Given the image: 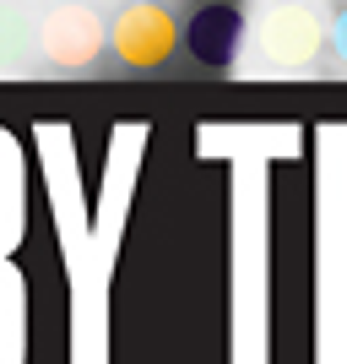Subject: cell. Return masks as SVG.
<instances>
[{"label": "cell", "mask_w": 347, "mask_h": 364, "mask_svg": "<svg viewBox=\"0 0 347 364\" xmlns=\"http://www.w3.org/2000/svg\"><path fill=\"white\" fill-rule=\"evenodd\" d=\"M184 49H190L196 65H206V71H228L244 49V11L233 0H206V6H196L190 22H184Z\"/></svg>", "instance_id": "cell-4"}, {"label": "cell", "mask_w": 347, "mask_h": 364, "mask_svg": "<svg viewBox=\"0 0 347 364\" xmlns=\"http://www.w3.org/2000/svg\"><path fill=\"white\" fill-rule=\"evenodd\" d=\"M326 33H331V49H336V55L347 60V0H342V11H336V22H331Z\"/></svg>", "instance_id": "cell-6"}, {"label": "cell", "mask_w": 347, "mask_h": 364, "mask_svg": "<svg viewBox=\"0 0 347 364\" xmlns=\"http://www.w3.org/2000/svg\"><path fill=\"white\" fill-rule=\"evenodd\" d=\"M104 44H109V22L92 11V6H82V0L55 6V11L44 16V28H38L44 60L60 65V71H82V65H92L98 55H104Z\"/></svg>", "instance_id": "cell-3"}, {"label": "cell", "mask_w": 347, "mask_h": 364, "mask_svg": "<svg viewBox=\"0 0 347 364\" xmlns=\"http://www.w3.org/2000/svg\"><path fill=\"white\" fill-rule=\"evenodd\" d=\"M180 44V28H174V16L158 6V0H136V6H125L114 22H109V49L120 55V65L131 71H158V65L174 55Z\"/></svg>", "instance_id": "cell-1"}, {"label": "cell", "mask_w": 347, "mask_h": 364, "mask_svg": "<svg viewBox=\"0 0 347 364\" xmlns=\"http://www.w3.org/2000/svg\"><path fill=\"white\" fill-rule=\"evenodd\" d=\"M22 55H28V22L11 6H0V71L22 65Z\"/></svg>", "instance_id": "cell-5"}, {"label": "cell", "mask_w": 347, "mask_h": 364, "mask_svg": "<svg viewBox=\"0 0 347 364\" xmlns=\"http://www.w3.org/2000/svg\"><path fill=\"white\" fill-rule=\"evenodd\" d=\"M326 44V22H320L315 6L304 0H277L272 11H260V28H255V49L260 60L272 65H309Z\"/></svg>", "instance_id": "cell-2"}]
</instances>
